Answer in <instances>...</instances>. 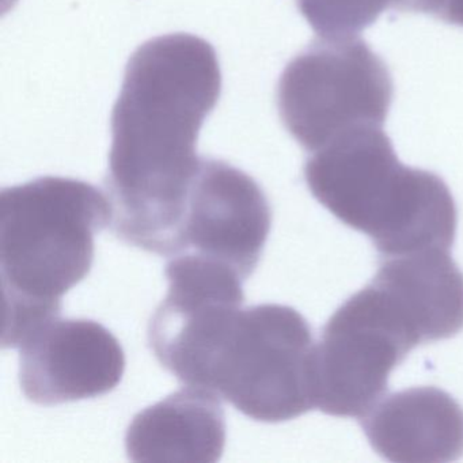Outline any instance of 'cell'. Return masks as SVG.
Segmentation results:
<instances>
[{
  "instance_id": "277c9868",
  "label": "cell",
  "mask_w": 463,
  "mask_h": 463,
  "mask_svg": "<svg viewBox=\"0 0 463 463\" xmlns=\"http://www.w3.org/2000/svg\"><path fill=\"white\" fill-rule=\"evenodd\" d=\"M314 354L310 326L295 308H242L213 359L207 389L256 421H288L316 408Z\"/></svg>"
},
{
  "instance_id": "9c48e42d",
  "label": "cell",
  "mask_w": 463,
  "mask_h": 463,
  "mask_svg": "<svg viewBox=\"0 0 463 463\" xmlns=\"http://www.w3.org/2000/svg\"><path fill=\"white\" fill-rule=\"evenodd\" d=\"M21 390L52 406L99 397L123 379L126 354L110 330L91 319L53 317L18 346Z\"/></svg>"
},
{
  "instance_id": "4fadbf2b",
  "label": "cell",
  "mask_w": 463,
  "mask_h": 463,
  "mask_svg": "<svg viewBox=\"0 0 463 463\" xmlns=\"http://www.w3.org/2000/svg\"><path fill=\"white\" fill-rule=\"evenodd\" d=\"M298 7L319 39H352L382 13H425L427 0H298Z\"/></svg>"
},
{
  "instance_id": "7a4b0ae2",
  "label": "cell",
  "mask_w": 463,
  "mask_h": 463,
  "mask_svg": "<svg viewBox=\"0 0 463 463\" xmlns=\"http://www.w3.org/2000/svg\"><path fill=\"white\" fill-rule=\"evenodd\" d=\"M108 226L109 200L91 184L42 177L2 191V348L18 349L61 316V299L90 273L94 238Z\"/></svg>"
},
{
  "instance_id": "6da1fadb",
  "label": "cell",
  "mask_w": 463,
  "mask_h": 463,
  "mask_svg": "<svg viewBox=\"0 0 463 463\" xmlns=\"http://www.w3.org/2000/svg\"><path fill=\"white\" fill-rule=\"evenodd\" d=\"M221 90L215 50L199 37H156L129 59L105 180L110 227L124 242L172 256L202 161L197 137Z\"/></svg>"
},
{
  "instance_id": "30bf717a",
  "label": "cell",
  "mask_w": 463,
  "mask_h": 463,
  "mask_svg": "<svg viewBox=\"0 0 463 463\" xmlns=\"http://www.w3.org/2000/svg\"><path fill=\"white\" fill-rule=\"evenodd\" d=\"M359 420L371 446L392 462L441 463L463 457V408L436 387L384 395Z\"/></svg>"
},
{
  "instance_id": "3957f363",
  "label": "cell",
  "mask_w": 463,
  "mask_h": 463,
  "mask_svg": "<svg viewBox=\"0 0 463 463\" xmlns=\"http://www.w3.org/2000/svg\"><path fill=\"white\" fill-rule=\"evenodd\" d=\"M313 196L338 221L373 240L382 257L454 245L458 213L449 186L403 166L383 127L335 137L305 165Z\"/></svg>"
},
{
  "instance_id": "5b68a950",
  "label": "cell",
  "mask_w": 463,
  "mask_h": 463,
  "mask_svg": "<svg viewBox=\"0 0 463 463\" xmlns=\"http://www.w3.org/2000/svg\"><path fill=\"white\" fill-rule=\"evenodd\" d=\"M394 85L367 43L319 39L286 67L278 107L287 131L316 153L359 127H383Z\"/></svg>"
},
{
  "instance_id": "ba28073f",
  "label": "cell",
  "mask_w": 463,
  "mask_h": 463,
  "mask_svg": "<svg viewBox=\"0 0 463 463\" xmlns=\"http://www.w3.org/2000/svg\"><path fill=\"white\" fill-rule=\"evenodd\" d=\"M270 226L269 203L250 175L226 162L202 158L170 257H204L227 265L245 281L259 265Z\"/></svg>"
},
{
  "instance_id": "8992f818",
  "label": "cell",
  "mask_w": 463,
  "mask_h": 463,
  "mask_svg": "<svg viewBox=\"0 0 463 463\" xmlns=\"http://www.w3.org/2000/svg\"><path fill=\"white\" fill-rule=\"evenodd\" d=\"M420 344L408 317L371 283L325 325L314 354L316 408L330 416H364L384 397L392 371Z\"/></svg>"
},
{
  "instance_id": "7c38bea8",
  "label": "cell",
  "mask_w": 463,
  "mask_h": 463,
  "mask_svg": "<svg viewBox=\"0 0 463 463\" xmlns=\"http://www.w3.org/2000/svg\"><path fill=\"white\" fill-rule=\"evenodd\" d=\"M373 283L408 317L421 343L463 329V273L446 249L382 257Z\"/></svg>"
},
{
  "instance_id": "5bb4252c",
  "label": "cell",
  "mask_w": 463,
  "mask_h": 463,
  "mask_svg": "<svg viewBox=\"0 0 463 463\" xmlns=\"http://www.w3.org/2000/svg\"><path fill=\"white\" fill-rule=\"evenodd\" d=\"M435 18L463 28V0H441Z\"/></svg>"
},
{
  "instance_id": "8fae6325",
  "label": "cell",
  "mask_w": 463,
  "mask_h": 463,
  "mask_svg": "<svg viewBox=\"0 0 463 463\" xmlns=\"http://www.w3.org/2000/svg\"><path fill=\"white\" fill-rule=\"evenodd\" d=\"M226 446L221 395L186 386L139 411L129 424L126 449L134 462L213 463Z\"/></svg>"
},
{
  "instance_id": "52a82bcc",
  "label": "cell",
  "mask_w": 463,
  "mask_h": 463,
  "mask_svg": "<svg viewBox=\"0 0 463 463\" xmlns=\"http://www.w3.org/2000/svg\"><path fill=\"white\" fill-rule=\"evenodd\" d=\"M165 276L169 288L148 325V343L184 386L205 389L213 359L242 310L243 279L194 254L170 257Z\"/></svg>"
}]
</instances>
